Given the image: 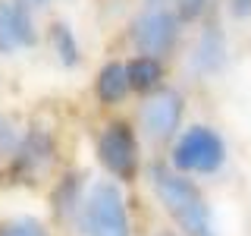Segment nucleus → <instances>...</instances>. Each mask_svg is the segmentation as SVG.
<instances>
[{
  "mask_svg": "<svg viewBox=\"0 0 251 236\" xmlns=\"http://www.w3.org/2000/svg\"><path fill=\"white\" fill-rule=\"evenodd\" d=\"M151 183L160 205L167 208V214L176 220V227L185 236H217L214 217H210V205L204 202L201 189L185 179L182 173L170 167H151Z\"/></svg>",
  "mask_w": 251,
  "mask_h": 236,
  "instance_id": "obj_1",
  "label": "nucleus"
},
{
  "mask_svg": "<svg viewBox=\"0 0 251 236\" xmlns=\"http://www.w3.org/2000/svg\"><path fill=\"white\" fill-rule=\"evenodd\" d=\"M226 164V142L214 126H188L173 145V170L176 173H217Z\"/></svg>",
  "mask_w": 251,
  "mask_h": 236,
  "instance_id": "obj_2",
  "label": "nucleus"
},
{
  "mask_svg": "<svg viewBox=\"0 0 251 236\" xmlns=\"http://www.w3.org/2000/svg\"><path fill=\"white\" fill-rule=\"evenodd\" d=\"M82 233L85 236H132L126 199L116 183H94L82 208Z\"/></svg>",
  "mask_w": 251,
  "mask_h": 236,
  "instance_id": "obj_3",
  "label": "nucleus"
},
{
  "mask_svg": "<svg viewBox=\"0 0 251 236\" xmlns=\"http://www.w3.org/2000/svg\"><path fill=\"white\" fill-rule=\"evenodd\" d=\"M179 38V16L170 13L167 6L154 3L145 13H138V19L132 22V41L141 51V57H157L167 54Z\"/></svg>",
  "mask_w": 251,
  "mask_h": 236,
  "instance_id": "obj_4",
  "label": "nucleus"
},
{
  "mask_svg": "<svg viewBox=\"0 0 251 236\" xmlns=\"http://www.w3.org/2000/svg\"><path fill=\"white\" fill-rule=\"evenodd\" d=\"M98 157L116 179H135L138 173V139L129 123H110L98 139Z\"/></svg>",
  "mask_w": 251,
  "mask_h": 236,
  "instance_id": "obj_5",
  "label": "nucleus"
},
{
  "mask_svg": "<svg viewBox=\"0 0 251 236\" xmlns=\"http://www.w3.org/2000/svg\"><path fill=\"white\" fill-rule=\"evenodd\" d=\"M182 110H185L182 94L173 91V88H160L145 101V107H141V126H145V132L154 142H167L179 132Z\"/></svg>",
  "mask_w": 251,
  "mask_h": 236,
  "instance_id": "obj_6",
  "label": "nucleus"
},
{
  "mask_svg": "<svg viewBox=\"0 0 251 236\" xmlns=\"http://www.w3.org/2000/svg\"><path fill=\"white\" fill-rule=\"evenodd\" d=\"M38 41L35 22L25 3L19 0H0V54H13L19 47H31Z\"/></svg>",
  "mask_w": 251,
  "mask_h": 236,
  "instance_id": "obj_7",
  "label": "nucleus"
},
{
  "mask_svg": "<svg viewBox=\"0 0 251 236\" xmlns=\"http://www.w3.org/2000/svg\"><path fill=\"white\" fill-rule=\"evenodd\" d=\"M226 54H229L226 35L220 31V26H207L198 35L188 60H192V69L198 76H214V73H220V69L226 66Z\"/></svg>",
  "mask_w": 251,
  "mask_h": 236,
  "instance_id": "obj_8",
  "label": "nucleus"
},
{
  "mask_svg": "<svg viewBox=\"0 0 251 236\" xmlns=\"http://www.w3.org/2000/svg\"><path fill=\"white\" fill-rule=\"evenodd\" d=\"M53 154V139L47 136L44 129H31L25 139L19 142V148H16V170L19 173H35L41 164L50 161Z\"/></svg>",
  "mask_w": 251,
  "mask_h": 236,
  "instance_id": "obj_9",
  "label": "nucleus"
},
{
  "mask_svg": "<svg viewBox=\"0 0 251 236\" xmlns=\"http://www.w3.org/2000/svg\"><path fill=\"white\" fill-rule=\"evenodd\" d=\"M94 91H98L100 104H120L126 94L132 91L126 63H116V60L104 63V66L98 69V79H94Z\"/></svg>",
  "mask_w": 251,
  "mask_h": 236,
  "instance_id": "obj_10",
  "label": "nucleus"
},
{
  "mask_svg": "<svg viewBox=\"0 0 251 236\" xmlns=\"http://www.w3.org/2000/svg\"><path fill=\"white\" fill-rule=\"evenodd\" d=\"M126 73H129V85L132 91H154L163 79V63L157 57H138L126 63Z\"/></svg>",
  "mask_w": 251,
  "mask_h": 236,
  "instance_id": "obj_11",
  "label": "nucleus"
},
{
  "mask_svg": "<svg viewBox=\"0 0 251 236\" xmlns=\"http://www.w3.org/2000/svg\"><path fill=\"white\" fill-rule=\"evenodd\" d=\"M50 44H53V54H57V60L63 66H78V60H82V47H78V38L75 31L66 26V22H53L50 26Z\"/></svg>",
  "mask_w": 251,
  "mask_h": 236,
  "instance_id": "obj_12",
  "label": "nucleus"
},
{
  "mask_svg": "<svg viewBox=\"0 0 251 236\" xmlns=\"http://www.w3.org/2000/svg\"><path fill=\"white\" fill-rule=\"evenodd\" d=\"M85 202H82V177L78 173H66V179H60L57 192H53V211L63 217L75 214V211H82Z\"/></svg>",
  "mask_w": 251,
  "mask_h": 236,
  "instance_id": "obj_13",
  "label": "nucleus"
},
{
  "mask_svg": "<svg viewBox=\"0 0 251 236\" xmlns=\"http://www.w3.org/2000/svg\"><path fill=\"white\" fill-rule=\"evenodd\" d=\"M0 236H50V230L35 217H16L0 224Z\"/></svg>",
  "mask_w": 251,
  "mask_h": 236,
  "instance_id": "obj_14",
  "label": "nucleus"
},
{
  "mask_svg": "<svg viewBox=\"0 0 251 236\" xmlns=\"http://www.w3.org/2000/svg\"><path fill=\"white\" fill-rule=\"evenodd\" d=\"M204 10H207V0H176V16L179 22H198Z\"/></svg>",
  "mask_w": 251,
  "mask_h": 236,
  "instance_id": "obj_15",
  "label": "nucleus"
},
{
  "mask_svg": "<svg viewBox=\"0 0 251 236\" xmlns=\"http://www.w3.org/2000/svg\"><path fill=\"white\" fill-rule=\"evenodd\" d=\"M16 148H19V136H16V126L6 120V117H0V154L16 151Z\"/></svg>",
  "mask_w": 251,
  "mask_h": 236,
  "instance_id": "obj_16",
  "label": "nucleus"
},
{
  "mask_svg": "<svg viewBox=\"0 0 251 236\" xmlns=\"http://www.w3.org/2000/svg\"><path fill=\"white\" fill-rule=\"evenodd\" d=\"M229 13L235 19H248L251 16V0H229Z\"/></svg>",
  "mask_w": 251,
  "mask_h": 236,
  "instance_id": "obj_17",
  "label": "nucleus"
},
{
  "mask_svg": "<svg viewBox=\"0 0 251 236\" xmlns=\"http://www.w3.org/2000/svg\"><path fill=\"white\" fill-rule=\"evenodd\" d=\"M31 3H47V0H31Z\"/></svg>",
  "mask_w": 251,
  "mask_h": 236,
  "instance_id": "obj_18",
  "label": "nucleus"
},
{
  "mask_svg": "<svg viewBox=\"0 0 251 236\" xmlns=\"http://www.w3.org/2000/svg\"><path fill=\"white\" fill-rule=\"evenodd\" d=\"M160 236H176V233H160Z\"/></svg>",
  "mask_w": 251,
  "mask_h": 236,
  "instance_id": "obj_19",
  "label": "nucleus"
}]
</instances>
